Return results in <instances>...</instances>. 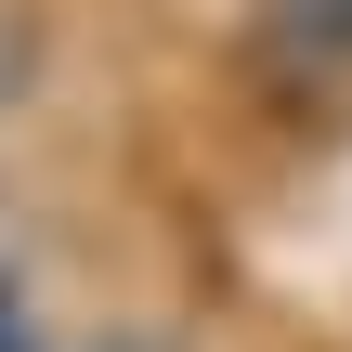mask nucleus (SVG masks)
<instances>
[{"label":"nucleus","instance_id":"f257e3e1","mask_svg":"<svg viewBox=\"0 0 352 352\" xmlns=\"http://www.w3.org/2000/svg\"><path fill=\"white\" fill-rule=\"evenodd\" d=\"M274 39L314 65H352V0H274Z\"/></svg>","mask_w":352,"mask_h":352},{"label":"nucleus","instance_id":"f03ea898","mask_svg":"<svg viewBox=\"0 0 352 352\" xmlns=\"http://www.w3.org/2000/svg\"><path fill=\"white\" fill-rule=\"evenodd\" d=\"M0 352H26V300H13V287H0Z\"/></svg>","mask_w":352,"mask_h":352}]
</instances>
